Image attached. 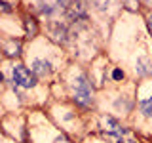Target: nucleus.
I'll return each mask as SVG.
<instances>
[{
  "instance_id": "nucleus-1",
  "label": "nucleus",
  "mask_w": 152,
  "mask_h": 143,
  "mask_svg": "<svg viewBox=\"0 0 152 143\" xmlns=\"http://www.w3.org/2000/svg\"><path fill=\"white\" fill-rule=\"evenodd\" d=\"M72 90H74V99L80 105H89L91 103V84L88 82L86 74H78L72 82Z\"/></svg>"
},
{
  "instance_id": "nucleus-2",
  "label": "nucleus",
  "mask_w": 152,
  "mask_h": 143,
  "mask_svg": "<svg viewBox=\"0 0 152 143\" xmlns=\"http://www.w3.org/2000/svg\"><path fill=\"white\" fill-rule=\"evenodd\" d=\"M103 126H104V132H107V136L110 137L114 143H127L126 137H127V132L124 130V128L114 120L112 116H103Z\"/></svg>"
},
{
  "instance_id": "nucleus-3",
  "label": "nucleus",
  "mask_w": 152,
  "mask_h": 143,
  "mask_svg": "<svg viewBox=\"0 0 152 143\" xmlns=\"http://www.w3.org/2000/svg\"><path fill=\"white\" fill-rule=\"evenodd\" d=\"M12 76H13V82L17 86H21V88H32L36 84L34 73H31L25 65H15L12 71Z\"/></svg>"
},
{
  "instance_id": "nucleus-4",
  "label": "nucleus",
  "mask_w": 152,
  "mask_h": 143,
  "mask_svg": "<svg viewBox=\"0 0 152 143\" xmlns=\"http://www.w3.org/2000/svg\"><path fill=\"white\" fill-rule=\"evenodd\" d=\"M69 17L70 19H86V15H88V13H86V6H84V2L82 0H76V2H72L70 4L69 2Z\"/></svg>"
},
{
  "instance_id": "nucleus-5",
  "label": "nucleus",
  "mask_w": 152,
  "mask_h": 143,
  "mask_svg": "<svg viewBox=\"0 0 152 143\" xmlns=\"http://www.w3.org/2000/svg\"><path fill=\"white\" fill-rule=\"evenodd\" d=\"M40 6H42L44 13H53L55 10L69 6V0H40Z\"/></svg>"
},
{
  "instance_id": "nucleus-6",
  "label": "nucleus",
  "mask_w": 152,
  "mask_h": 143,
  "mask_svg": "<svg viewBox=\"0 0 152 143\" xmlns=\"http://www.w3.org/2000/svg\"><path fill=\"white\" fill-rule=\"evenodd\" d=\"M32 73L38 76H46L51 73V63L46 59H34L32 61Z\"/></svg>"
},
{
  "instance_id": "nucleus-7",
  "label": "nucleus",
  "mask_w": 152,
  "mask_h": 143,
  "mask_svg": "<svg viewBox=\"0 0 152 143\" xmlns=\"http://www.w3.org/2000/svg\"><path fill=\"white\" fill-rule=\"evenodd\" d=\"M135 71H137V74H141V76L152 74V61L148 59V57H139V59H137Z\"/></svg>"
},
{
  "instance_id": "nucleus-8",
  "label": "nucleus",
  "mask_w": 152,
  "mask_h": 143,
  "mask_svg": "<svg viewBox=\"0 0 152 143\" xmlns=\"http://www.w3.org/2000/svg\"><path fill=\"white\" fill-rule=\"evenodd\" d=\"M19 42L15 40H8V42H4V52H6V55L8 57H13V55H19Z\"/></svg>"
},
{
  "instance_id": "nucleus-9",
  "label": "nucleus",
  "mask_w": 152,
  "mask_h": 143,
  "mask_svg": "<svg viewBox=\"0 0 152 143\" xmlns=\"http://www.w3.org/2000/svg\"><path fill=\"white\" fill-rule=\"evenodd\" d=\"M141 111L146 114V116H152V95L141 101Z\"/></svg>"
},
{
  "instance_id": "nucleus-10",
  "label": "nucleus",
  "mask_w": 152,
  "mask_h": 143,
  "mask_svg": "<svg viewBox=\"0 0 152 143\" xmlns=\"http://www.w3.org/2000/svg\"><path fill=\"white\" fill-rule=\"evenodd\" d=\"M89 4H93L95 8H99V10H104L108 6V4H110V0H88Z\"/></svg>"
},
{
  "instance_id": "nucleus-11",
  "label": "nucleus",
  "mask_w": 152,
  "mask_h": 143,
  "mask_svg": "<svg viewBox=\"0 0 152 143\" xmlns=\"http://www.w3.org/2000/svg\"><path fill=\"white\" fill-rule=\"evenodd\" d=\"M27 31H28V35H31V36H34V32H36L34 19H28V23H27Z\"/></svg>"
},
{
  "instance_id": "nucleus-12",
  "label": "nucleus",
  "mask_w": 152,
  "mask_h": 143,
  "mask_svg": "<svg viewBox=\"0 0 152 143\" xmlns=\"http://www.w3.org/2000/svg\"><path fill=\"white\" fill-rule=\"evenodd\" d=\"M112 76H114V80H120V78H124V73H122L120 69H116V71L112 73Z\"/></svg>"
},
{
  "instance_id": "nucleus-13",
  "label": "nucleus",
  "mask_w": 152,
  "mask_h": 143,
  "mask_svg": "<svg viewBox=\"0 0 152 143\" xmlns=\"http://www.w3.org/2000/svg\"><path fill=\"white\" fill-rule=\"evenodd\" d=\"M55 143H70V141L66 139V137H57V139H55Z\"/></svg>"
},
{
  "instance_id": "nucleus-14",
  "label": "nucleus",
  "mask_w": 152,
  "mask_h": 143,
  "mask_svg": "<svg viewBox=\"0 0 152 143\" xmlns=\"http://www.w3.org/2000/svg\"><path fill=\"white\" fill-rule=\"evenodd\" d=\"M148 31H150V35H152V15H148Z\"/></svg>"
},
{
  "instance_id": "nucleus-15",
  "label": "nucleus",
  "mask_w": 152,
  "mask_h": 143,
  "mask_svg": "<svg viewBox=\"0 0 152 143\" xmlns=\"http://www.w3.org/2000/svg\"><path fill=\"white\" fill-rule=\"evenodd\" d=\"M145 2H148V4H152V0H145Z\"/></svg>"
}]
</instances>
